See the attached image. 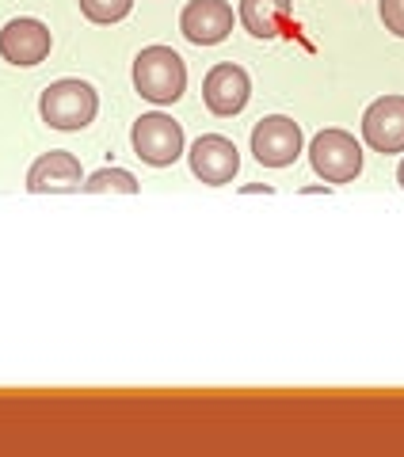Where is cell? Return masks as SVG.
<instances>
[{
  "label": "cell",
  "instance_id": "1",
  "mask_svg": "<svg viewBox=\"0 0 404 457\" xmlns=\"http://www.w3.org/2000/svg\"><path fill=\"white\" fill-rule=\"evenodd\" d=\"M134 88L149 104H176L187 92V65L172 46H146L134 57Z\"/></svg>",
  "mask_w": 404,
  "mask_h": 457
},
{
  "label": "cell",
  "instance_id": "2",
  "mask_svg": "<svg viewBox=\"0 0 404 457\" xmlns=\"http://www.w3.org/2000/svg\"><path fill=\"white\" fill-rule=\"evenodd\" d=\"M99 111V96L88 80H54L38 99V114L42 122L54 126V130H84Z\"/></svg>",
  "mask_w": 404,
  "mask_h": 457
},
{
  "label": "cell",
  "instance_id": "3",
  "mask_svg": "<svg viewBox=\"0 0 404 457\" xmlns=\"http://www.w3.org/2000/svg\"><path fill=\"white\" fill-rule=\"evenodd\" d=\"M309 164L324 183H351L363 171V145L348 130H321L309 145Z\"/></svg>",
  "mask_w": 404,
  "mask_h": 457
},
{
  "label": "cell",
  "instance_id": "4",
  "mask_svg": "<svg viewBox=\"0 0 404 457\" xmlns=\"http://www.w3.org/2000/svg\"><path fill=\"white\" fill-rule=\"evenodd\" d=\"M130 145H134V153L146 164L168 168L183 156V126L176 119H168V114H161V111L141 114V119L134 122V130H130Z\"/></svg>",
  "mask_w": 404,
  "mask_h": 457
},
{
  "label": "cell",
  "instance_id": "5",
  "mask_svg": "<svg viewBox=\"0 0 404 457\" xmlns=\"http://www.w3.org/2000/svg\"><path fill=\"white\" fill-rule=\"evenodd\" d=\"M252 153L264 168H286L301 153V126L286 114H267L252 130Z\"/></svg>",
  "mask_w": 404,
  "mask_h": 457
},
{
  "label": "cell",
  "instance_id": "6",
  "mask_svg": "<svg viewBox=\"0 0 404 457\" xmlns=\"http://www.w3.org/2000/svg\"><path fill=\"white\" fill-rule=\"evenodd\" d=\"M248 96H252V80L233 62L214 65L206 73V80H202V99H206L210 114H218V119H233V114H240L244 107H248Z\"/></svg>",
  "mask_w": 404,
  "mask_h": 457
},
{
  "label": "cell",
  "instance_id": "7",
  "mask_svg": "<svg viewBox=\"0 0 404 457\" xmlns=\"http://www.w3.org/2000/svg\"><path fill=\"white\" fill-rule=\"evenodd\" d=\"M363 137L374 153H404V96L374 99L363 114Z\"/></svg>",
  "mask_w": 404,
  "mask_h": 457
},
{
  "label": "cell",
  "instance_id": "8",
  "mask_svg": "<svg viewBox=\"0 0 404 457\" xmlns=\"http://www.w3.org/2000/svg\"><path fill=\"white\" fill-rule=\"evenodd\" d=\"M180 31L195 46H218L233 31V8L225 0H191L180 16Z\"/></svg>",
  "mask_w": 404,
  "mask_h": 457
},
{
  "label": "cell",
  "instance_id": "9",
  "mask_svg": "<svg viewBox=\"0 0 404 457\" xmlns=\"http://www.w3.org/2000/svg\"><path fill=\"white\" fill-rule=\"evenodd\" d=\"M50 46H54L50 27L42 20H31V16L12 20V23H4V31H0V54H4V62H12V65L46 62Z\"/></svg>",
  "mask_w": 404,
  "mask_h": 457
},
{
  "label": "cell",
  "instance_id": "10",
  "mask_svg": "<svg viewBox=\"0 0 404 457\" xmlns=\"http://www.w3.org/2000/svg\"><path fill=\"white\" fill-rule=\"evenodd\" d=\"M187 156H191L195 179L210 183V187H222V183H229L237 176V168H240L237 145L229 137H222V134H202Z\"/></svg>",
  "mask_w": 404,
  "mask_h": 457
},
{
  "label": "cell",
  "instance_id": "11",
  "mask_svg": "<svg viewBox=\"0 0 404 457\" xmlns=\"http://www.w3.org/2000/svg\"><path fill=\"white\" fill-rule=\"evenodd\" d=\"M80 161L65 149H50L38 156L27 171V191L31 195H54V191H80Z\"/></svg>",
  "mask_w": 404,
  "mask_h": 457
},
{
  "label": "cell",
  "instance_id": "12",
  "mask_svg": "<svg viewBox=\"0 0 404 457\" xmlns=\"http://www.w3.org/2000/svg\"><path fill=\"white\" fill-rule=\"evenodd\" d=\"M290 20V0H240V23L256 38H275Z\"/></svg>",
  "mask_w": 404,
  "mask_h": 457
},
{
  "label": "cell",
  "instance_id": "13",
  "mask_svg": "<svg viewBox=\"0 0 404 457\" xmlns=\"http://www.w3.org/2000/svg\"><path fill=\"white\" fill-rule=\"evenodd\" d=\"M84 195H104V191H119V195H138V179L126 168H99L88 179L80 183Z\"/></svg>",
  "mask_w": 404,
  "mask_h": 457
},
{
  "label": "cell",
  "instance_id": "14",
  "mask_svg": "<svg viewBox=\"0 0 404 457\" xmlns=\"http://www.w3.org/2000/svg\"><path fill=\"white\" fill-rule=\"evenodd\" d=\"M134 0H80V12L92 23H119L122 16H130Z\"/></svg>",
  "mask_w": 404,
  "mask_h": 457
},
{
  "label": "cell",
  "instance_id": "15",
  "mask_svg": "<svg viewBox=\"0 0 404 457\" xmlns=\"http://www.w3.org/2000/svg\"><path fill=\"white\" fill-rule=\"evenodd\" d=\"M378 12H382L385 31H393L397 38H404V0H382Z\"/></svg>",
  "mask_w": 404,
  "mask_h": 457
},
{
  "label": "cell",
  "instance_id": "16",
  "mask_svg": "<svg viewBox=\"0 0 404 457\" xmlns=\"http://www.w3.org/2000/svg\"><path fill=\"white\" fill-rule=\"evenodd\" d=\"M397 179H400V187H404V161H400V168H397Z\"/></svg>",
  "mask_w": 404,
  "mask_h": 457
}]
</instances>
